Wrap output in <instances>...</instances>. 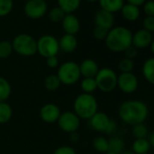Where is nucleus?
<instances>
[{"mask_svg":"<svg viewBox=\"0 0 154 154\" xmlns=\"http://www.w3.org/2000/svg\"><path fill=\"white\" fill-rule=\"evenodd\" d=\"M98 111V103L92 94L81 93L74 100L73 112L84 120H89Z\"/></svg>","mask_w":154,"mask_h":154,"instance_id":"obj_3","label":"nucleus"},{"mask_svg":"<svg viewBox=\"0 0 154 154\" xmlns=\"http://www.w3.org/2000/svg\"><path fill=\"white\" fill-rule=\"evenodd\" d=\"M124 52H125V58L134 60V59L137 56V54H138V50H137L136 48H134L133 45H131V46L128 47Z\"/></svg>","mask_w":154,"mask_h":154,"instance_id":"obj_39","label":"nucleus"},{"mask_svg":"<svg viewBox=\"0 0 154 154\" xmlns=\"http://www.w3.org/2000/svg\"><path fill=\"white\" fill-rule=\"evenodd\" d=\"M117 74L107 67L99 69L95 77L97 89L104 93H110L117 88Z\"/></svg>","mask_w":154,"mask_h":154,"instance_id":"obj_6","label":"nucleus"},{"mask_svg":"<svg viewBox=\"0 0 154 154\" xmlns=\"http://www.w3.org/2000/svg\"><path fill=\"white\" fill-rule=\"evenodd\" d=\"M121 154H135L134 152H133L132 151H127V152H123Z\"/></svg>","mask_w":154,"mask_h":154,"instance_id":"obj_44","label":"nucleus"},{"mask_svg":"<svg viewBox=\"0 0 154 154\" xmlns=\"http://www.w3.org/2000/svg\"><path fill=\"white\" fill-rule=\"evenodd\" d=\"M57 123L61 131L67 134H73L80 126V118L73 111H65L61 112Z\"/></svg>","mask_w":154,"mask_h":154,"instance_id":"obj_8","label":"nucleus"},{"mask_svg":"<svg viewBox=\"0 0 154 154\" xmlns=\"http://www.w3.org/2000/svg\"><path fill=\"white\" fill-rule=\"evenodd\" d=\"M87 2H89V3H95V2H97L98 0H85Z\"/></svg>","mask_w":154,"mask_h":154,"instance_id":"obj_45","label":"nucleus"},{"mask_svg":"<svg viewBox=\"0 0 154 154\" xmlns=\"http://www.w3.org/2000/svg\"><path fill=\"white\" fill-rule=\"evenodd\" d=\"M25 1H28V0H25Z\"/></svg>","mask_w":154,"mask_h":154,"instance_id":"obj_49","label":"nucleus"},{"mask_svg":"<svg viewBox=\"0 0 154 154\" xmlns=\"http://www.w3.org/2000/svg\"><path fill=\"white\" fill-rule=\"evenodd\" d=\"M13 51V46L10 41L4 40L0 42V59H7Z\"/></svg>","mask_w":154,"mask_h":154,"instance_id":"obj_31","label":"nucleus"},{"mask_svg":"<svg viewBox=\"0 0 154 154\" xmlns=\"http://www.w3.org/2000/svg\"><path fill=\"white\" fill-rule=\"evenodd\" d=\"M116 128H117V124L115 120H110L107 127H106V134H113L116 131Z\"/></svg>","mask_w":154,"mask_h":154,"instance_id":"obj_40","label":"nucleus"},{"mask_svg":"<svg viewBox=\"0 0 154 154\" xmlns=\"http://www.w3.org/2000/svg\"><path fill=\"white\" fill-rule=\"evenodd\" d=\"M53 154H77V152L71 146L62 145V146L58 147L53 152Z\"/></svg>","mask_w":154,"mask_h":154,"instance_id":"obj_36","label":"nucleus"},{"mask_svg":"<svg viewBox=\"0 0 154 154\" xmlns=\"http://www.w3.org/2000/svg\"><path fill=\"white\" fill-rule=\"evenodd\" d=\"M152 42H153L152 32H148L144 29L137 30L134 33H133L132 45L137 50H143L149 48V46Z\"/></svg>","mask_w":154,"mask_h":154,"instance_id":"obj_11","label":"nucleus"},{"mask_svg":"<svg viewBox=\"0 0 154 154\" xmlns=\"http://www.w3.org/2000/svg\"><path fill=\"white\" fill-rule=\"evenodd\" d=\"M46 64L50 69H56L60 65V61L57 56H51L46 58Z\"/></svg>","mask_w":154,"mask_h":154,"instance_id":"obj_38","label":"nucleus"},{"mask_svg":"<svg viewBox=\"0 0 154 154\" xmlns=\"http://www.w3.org/2000/svg\"><path fill=\"white\" fill-rule=\"evenodd\" d=\"M110 120H111L110 117L106 113L97 111L89 119V123H90V126L95 131L99 133H105Z\"/></svg>","mask_w":154,"mask_h":154,"instance_id":"obj_15","label":"nucleus"},{"mask_svg":"<svg viewBox=\"0 0 154 154\" xmlns=\"http://www.w3.org/2000/svg\"><path fill=\"white\" fill-rule=\"evenodd\" d=\"M132 134L135 139L147 138L148 137V128L144 125V123L138 124V125H133Z\"/></svg>","mask_w":154,"mask_h":154,"instance_id":"obj_30","label":"nucleus"},{"mask_svg":"<svg viewBox=\"0 0 154 154\" xmlns=\"http://www.w3.org/2000/svg\"><path fill=\"white\" fill-rule=\"evenodd\" d=\"M13 116V109L6 102H0V125L8 123Z\"/></svg>","mask_w":154,"mask_h":154,"instance_id":"obj_25","label":"nucleus"},{"mask_svg":"<svg viewBox=\"0 0 154 154\" xmlns=\"http://www.w3.org/2000/svg\"><path fill=\"white\" fill-rule=\"evenodd\" d=\"M80 75L83 78H95L99 70L97 62L93 59H86L79 64Z\"/></svg>","mask_w":154,"mask_h":154,"instance_id":"obj_16","label":"nucleus"},{"mask_svg":"<svg viewBox=\"0 0 154 154\" xmlns=\"http://www.w3.org/2000/svg\"><path fill=\"white\" fill-rule=\"evenodd\" d=\"M92 146L94 150L100 153H106L108 152V139L104 136H97L93 139Z\"/></svg>","mask_w":154,"mask_h":154,"instance_id":"obj_27","label":"nucleus"},{"mask_svg":"<svg viewBox=\"0 0 154 154\" xmlns=\"http://www.w3.org/2000/svg\"><path fill=\"white\" fill-rule=\"evenodd\" d=\"M104 154H116V153H114V152H106V153Z\"/></svg>","mask_w":154,"mask_h":154,"instance_id":"obj_46","label":"nucleus"},{"mask_svg":"<svg viewBox=\"0 0 154 154\" xmlns=\"http://www.w3.org/2000/svg\"><path fill=\"white\" fill-rule=\"evenodd\" d=\"M48 11V4L45 0H28L23 6V12L30 19H40Z\"/></svg>","mask_w":154,"mask_h":154,"instance_id":"obj_9","label":"nucleus"},{"mask_svg":"<svg viewBox=\"0 0 154 154\" xmlns=\"http://www.w3.org/2000/svg\"><path fill=\"white\" fill-rule=\"evenodd\" d=\"M149 48H151V51L153 53L154 52V41L152 42V43H151V45L149 46Z\"/></svg>","mask_w":154,"mask_h":154,"instance_id":"obj_43","label":"nucleus"},{"mask_svg":"<svg viewBox=\"0 0 154 154\" xmlns=\"http://www.w3.org/2000/svg\"><path fill=\"white\" fill-rule=\"evenodd\" d=\"M97 2L100 9L115 14L121 10L125 3V0H98Z\"/></svg>","mask_w":154,"mask_h":154,"instance_id":"obj_19","label":"nucleus"},{"mask_svg":"<svg viewBox=\"0 0 154 154\" xmlns=\"http://www.w3.org/2000/svg\"><path fill=\"white\" fill-rule=\"evenodd\" d=\"M56 75L60 83L65 86H72L81 78L79 64L72 60L65 61L59 65Z\"/></svg>","mask_w":154,"mask_h":154,"instance_id":"obj_5","label":"nucleus"},{"mask_svg":"<svg viewBox=\"0 0 154 154\" xmlns=\"http://www.w3.org/2000/svg\"><path fill=\"white\" fill-rule=\"evenodd\" d=\"M60 85H61V83L56 74H51V75L47 76L43 81L44 88L50 92L58 90L60 88Z\"/></svg>","mask_w":154,"mask_h":154,"instance_id":"obj_23","label":"nucleus"},{"mask_svg":"<svg viewBox=\"0 0 154 154\" xmlns=\"http://www.w3.org/2000/svg\"><path fill=\"white\" fill-rule=\"evenodd\" d=\"M144 154H150V153H149V152H148V153H144Z\"/></svg>","mask_w":154,"mask_h":154,"instance_id":"obj_48","label":"nucleus"},{"mask_svg":"<svg viewBox=\"0 0 154 154\" xmlns=\"http://www.w3.org/2000/svg\"><path fill=\"white\" fill-rule=\"evenodd\" d=\"M120 12L124 19H125L128 22H135L141 16L140 7L134 5L132 4H128V3H125Z\"/></svg>","mask_w":154,"mask_h":154,"instance_id":"obj_18","label":"nucleus"},{"mask_svg":"<svg viewBox=\"0 0 154 154\" xmlns=\"http://www.w3.org/2000/svg\"><path fill=\"white\" fill-rule=\"evenodd\" d=\"M11 42L13 51L20 56L32 57L37 53V41L30 34H17Z\"/></svg>","mask_w":154,"mask_h":154,"instance_id":"obj_4","label":"nucleus"},{"mask_svg":"<svg viewBox=\"0 0 154 154\" xmlns=\"http://www.w3.org/2000/svg\"><path fill=\"white\" fill-rule=\"evenodd\" d=\"M142 72L143 78L150 84H154V58L151 57L143 62Z\"/></svg>","mask_w":154,"mask_h":154,"instance_id":"obj_21","label":"nucleus"},{"mask_svg":"<svg viewBox=\"0 0 154 154\" xmlns=\"http://www.w3.org/2000/svg\"><path fill=\"white\" fill-rule=\"evenodd\" d=\"M149 115L147 105L141 100H127L123 102L118 109L119 118L128 125L144 123Z\"/></svg>","mask_w":154,"mask_h":154,"instance_id":"obj_1","label":"nucleus"},{"mask_svg":"<svg viewBox=\"0 0 154 154\" xmlns=\"http://www.w3.org/2000/svg\"><path fill=\"white\" fill-rule=\"evenodd\" d=\"M14 8V0H0V17L7 16Z\"/></svg>","mask_w":154,"mask_h":154,"instance_id":"obj_33","label":"nucleus"},{"mask_svg":"<svg viewBox=\"0 0 154 154\" xmlns=\"http://www.w3.org/2000/svg\"><path fill=\"white\" fill-rule=\"evenodd\" d=\"M143 5V12L146 16H154V2L152 0H146Z\"/></svg>","mask_w":154,"mask_h":154,"instance_id":"obj_37","label":"nucleus"},{"mask_svg":"<svg viewBox=\"0 0 154 154\" xmlns=\"http://www.w3.org/2000/svg\"><path fill=\"white\" fill-rule=\"evenodd\" d=\"M125 142L120 137H112L108 139V152L121 154L124 152Z\"/></svg>","mask_w":154,"mask_h":154,"instance_id":"obj_24","label":"nucleus"},{"mask_svg":"<svg viewBox=\"0 0 154 154\" xmlns=\"http://www.w3.org/2000/svg\"><path fill=\"white\" fill-rule=\"evenodd\" d=\"M65 14H66L59 6H55V7H52L49 11L48 17H49V20L51 23H61V21L64 18Z\"/></svg>","mask_w":154,"mask_h":154,"instance_id":"obj_29","label":"nucleus"},{"mask_svg":"<svg viewBox=\"0 0 154 154\" xmlns=\"http://www.w3.org/2000/svg\"><path fill=\"white\" fill-rule=\"evenodd\" d=\"M59 46L60 50H61L63 52L71 53L78 47V39L75 35L65 33L59 40Z\"/></svg>","mask_w":154,"mask_h":154,"instance_id":"obj_17","label":"nucleus"},{"mask_svg":"<svg viewBox=\"0 0 154 154\" xmlns=\"http://www.w3.org/2000/svg\"><path fill=\"white\" fill-rule=\"evenodd\" d=\"M143 29L153 32H154V16H145L143 21Z\"/></svg>","mask_w":154,"mask_h":154,"instance_id":"obj_35","label":"nucleus"},{"mask_svg":"<svg viewBox=\"0 0 154 154\" xmlns=\"http://www.w3.org/2000/svg\"><path fill=\"white\" fill-rule=\"evenodd\" d=\"M12 93V87L9 81L0 76V102H6Z\"/></svg>","mask_w":154,"mask_h":154,"instance_id":"obj_26","label":"nucleus"},{"mask_svg":"<svg viewBox=\"0 0 154 154\" xmlns=\"http://www.w3.org/2000/svg\"><path fill=\"white\" fill-rule=\"evenodd\" d=\"M59 51V40H57L53 35H42L37 40V53L42 57L46 59L51 56H57Z\"/></svg>","mask_w":154,"mask_h":154,"instance_id":"obj_7","label":"nucleus"},{"mask_svg":"<svg viewBox=\"0 0 154 154\" xmlns=\"http://www.w3.org/2000/svg\"><path fill=\"white\" fill-rule=\"evenodd\" d=\"M62 28L65 33L76 35L80 29V22L74 14H66L61 21Z\"/></svg>","mask_w":154,"mask_h":154,"instance_id":"obj_14","label":"nucleus"},{"mask_svg":"<svg viewBox=\"0 0 154 154\" xmlns=\"http://www.w3.org/2000/svg\"><path fill=\"white\" fill-rule=\"evenodd\" d=\"M80 88L83 91V93H94L97 89L95 78H83V79L80 81Z\"/></svg>","mask_w":154,"mask_h":154,"instance_id":"obj_28","label":"nucleus"},{"mask_svg":"<svg viewBox=\"0 0 154 154\" xmlns=\"http://www.w3.org/2000/svg\"><path fill=\"white\" fill-rule=\"evenodd\" d=\"M126 2L128 4H132L134 5H136V6L140 7L141 5H143L146 2V0H126Z\"/></svg>","mask_w":154,"mask_h":154,"instance_id":"obj_41","label":"nucleus"},{"mask_svg":"<svg viewBox=\"0 0 154 154\" xmlns=\"http://www.w3.org/2000/svg\"><path fill=\"white\" fill-rule=\"evenodd\" d=\"M108 31L109 30L105 29L103 27L95 26V28L93 30V36L97 41H105V39L106 38V35L108 33Z\"/></svg>","mask_w":154,"mask_h":154,"instance_id":"obj_34","label":"nucleus"},{"mask_svg":"<svg viewBox=\"0 0 154 154\" xmlns=\"http://www.w3.org/2000/svg\"><path fill=\"white\" fill-rule=\"evenodd\" d=\"M152 146L147 138L135 139L133 143V152L135 154L148 153L151 150Z\"/></svg>","mask_w":154,"mask_h":154,"instance_id":"obj_22","label":"nucleus"},{"mask_svg":"<svg viewBox=\"0 0 154 154\" xmlns=\"http://www.w3.org/2000/svg\"><path fill=\"white\" fill-rule=\"evenodd\" d=\"M94 22L96 26H99L110 30L111 28L114 27L115 24V15L110 12H107L103 9H99L95 14Z\"/></svg>","mask_w":154,"mask_h":154,"instance_id":"obj_13","label":"nucleus"},{"mask_svg":"<svg viewBox=\"0 0 154 154\" xmlns=\"http://www.w3.org/2000/svg\"><path fill=\"white\" fill-rule=\"evenodd\" d=\"M134 66H135V64H134V60L128 59V58H124L118 63V69L120 70L121 73L133 72Z\"/></svg>","mask_w":154,"mask_h":154,"instance_id":"obj_32","label":"nucleus"},{"mask_svg":"<svg viewBox=\"0 0 154 154\" xmlns=\"http://www.w3.org/2000/svg\"><path fill=\"white\" fill-rule=\"evenodd\" d=\"M82 0H57L58 5L65 14H73L80 6Z\"/></svg>","mask_w":154,"mask_h":154,"instance_id":"obj_20","label":"nucleus"},{"mask_svg":"<svg viewBox=\"0 0 154 154\" xmlns=\"http://www.w3.org/2000/svg\"><path fill=\"white\" fill-rule=\"evenodd\" d=\"M45 1H52V0H45Z\"/></svg>","mask_w":154,"mask_h":154,"instance_id":"obj_47","label":"nucleus"},{"mask_svg":"<svg viewBox=\"0 0 154 154\" xmlns=\"http://www.w3.org/2000/svg\"><path fill=\"white\" fill-rule=\"evenodd\" d=\"M147 139H148V141H149V143H150L151 146H152V147H153L154 146V134L153 133H151V134H150V137H147Z\"/></svg>","mask_w":154,"mask_h":154,"instance_id":"obj_42","label":"nucleus"},{"mask_svg":"<svg viewBox=\"0 0 154 154\" xmlns=\"http://www.w3.org/2000/svg\"><path fill=\"white\" fill-rule=\"evenodd\" d=\"M133 32L125 26H114L108 31L105 43L112 52H124L132 45Z\"/></svg>","mask_w":154,"mask_h":154,"instance_id":"obj_2","label":"nucleus"},{"mask_svg":"<svg viewBox=\"0 0 154 154\" xmlns=\"http://www.w3.org/2000/svg\"><path fill=\"white\" fill-rule=\"evenodd\" d=\"M117 87L125 94H133L138 89L139 81L133 72L120 73L117 76Z\"/></svg>","mask_w":154,"mask_h":154,"instance_id":"obj_10","label":"nucleus"},{"mask_svg":"<svg viewBox=\"0 0 154 154\" xmlns=\"http://www.w3.org/2000/svg\"><path fill=\"white\" fill-rule=\"evenodd\" d=\"M60 114V108L53 103H47L43 105L40 109V117L43 122L47 124L56 123Z\"/></svg>","mask_w":154,"mask_h":154,"instance_id":"obj_12","label":"nucleus"}]
</instances>
